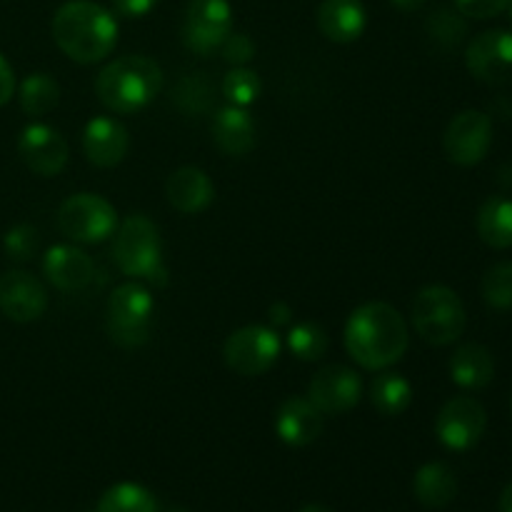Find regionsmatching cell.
I'll return each mask as SVG.
<instances>
[{
    "mask_svg": "<svg viewBox=\"0 0 512 512\" xmlns=\"http://www.w3.org/2000/svg\"><path fill=\"white\" fill-rule=\"evenodd\" d=\"M408 343V325L388 303L360 305L345 325V350L365 370H388L403 358Z\"/></svg>",
    "mask_w": 512,
    "mask_h": 512,
    "instance_id": "6da1fadb",
    "label": "cell"
},
{
    "mask_svg": "<svg viewBox=\"0 0 512 512\" xmlns=\"http://www.w3.org/2000/svg\"><path fill=\"white\" fill-rule=\"evenodd\" d=\"M53 40L70 60L100 63L118 45V20L93 0H68L53 15Z\"/></svg>",
    "mask_w": 512,
    "mask_h": 512,
    "instance_id": "7a4b0ae2",
    "label": "cell"
},
{
    "mask_svg": "<svg viewBox=\"0 0 512 512\" xmlns=\"http://www.w3.org/2000/svg\"><path fill=\"white\" fill-rule=\"evenodd\" d=\"M163 88V70L145 55H125L105 65L95 78L100 103L118 115H133L148 108Z\"/></svg>",
    "mask_w": 512,
    "mask_h": 512,
    "instance_id": "3957f363",
    "label": "cell"
},
{
    "mask_svg": "<svg viewBox=\"0 0 512 512\" xmlns=\"http://www.w3.org/2000/svg\"><path fill=\"white\" fill-rule=\"evenodd\" d=\"M113 260L120 273L133 280L165 285L168 270L163 263V245L155 223L145 215H128L115 228Z\"/></svg>",
    "mask_w": 512,
    "mask_h": 512,
    "instance_id": "277c9868",
    "label": "cell"
},
{
    "mask_svg": "<svg viewBox=\"0 0 512 512\" xmlns=\"http://www.w3.org/2000/svg\"><path fill=\"white\" fill-rule=\"evenodd\" d=\"M465 305L455 290L428 285L413 300V325L430 345H450L465 333Z\"/></svg>",
    "mask_w": 512,
    "mask_h": 512,
    "instance_id": "5b68a950",
    "label": "cell"
},
{
    "mask_svg": "<svg viewBox=\"0 0 512 512\" xmlns=\"http://www.w3.org/2000/svg\"><path fill=\"white\" fill-rule=\"evenodd\" d=\"M155 300L138 280L123 283L108 300V335L120 348H140L150 338Z\"/></svg>",
    "mask_w": 512,
    "mask_h": 512,
    "instance_id": "8992f818",
    "label": "cell"
},
{
    "mask_svg": "<svg viewBox=\"0 0 512 512\" xmlns=\"http://www.w3.org/2000/svg\"><path fill=\"white\" fill-rule=\"evenodd\" d=\"M58 228L75 243H103L118 228V213L105 198L95 193L70 195L58 210Z\"/></svg>",
    "mask_w": 512,
    "mask_h": 512,
    "instance_id": "52a82bcc",
    "label": "cell"
},
{
    "mask_svg": "<svg viewBox=\"0 0 512 512\" xmlns=\"http://www.w3.org/2000/svg\"><path fill=\"white\" fill-rule=\"evenodd\" d=\"M223 358L233 373L245 378L268 373L280 358L278 333L265 325H245L225 340Z\"/></svg>",
    "mask_w": 512,
    "mask_h": 512,
    "instance_id": "ba28073f",
    "label": "cell"
},
{
    "mask_svg": "<svg viewBox=\"0 0 512 512\" xmlns=\"http://www.w3.org/2000/svg\"><path fill=\"white\" fill-rule=\"evenodd\" d=\"M233 33V8L228 0H188L183 15V43L198 55L220 50Z\"/></svg>",
    "mask_w": 512,
    "mask_h": 512,
    "instance_id": "9c48e42d",
    "label": "cell"
},
{
    "mask_svg": "<svg viewBox=\"0 0 512 512\" xmlns=\"http://www.w3.org/2000/svg\"><path fill=\"white\" fill-rule=\"evenodd\" d=\"M493 145V120L480 110H463L450 120L443 135V148L450 163L473 168L483 163Z\"/></svg>",
    "mask_w": 512,
    "mask_h": 512,
    "instance_id": "30bf717a",
    "label": "cell"
},
{
    "mask_svg": "<svg viewBox=\"0 0 512 512\" xmlns=\"http://www.w3.org/2000/svg\"><path fill=\"white\" fill-rule=\"evenodd\" d=\"M488 425V413L483 405L470 395H458L448 400L435 420V435L448 450L463 453V450L475 448L485 435Z\"/></svg>",
    "mask_w": 512,
    "mask_h": 512,
    "instance_id": "8fae6325",
    "label": "cell"
},
{
    "mask_svg": "<svg viewBox=\"0 0 512 512\" xmlns=\"http://www.w3.org/2000/svg\"><path fill=\"white\" fill-rule=\"evenodd\" d=\"M470 75L480 83L505 85L512 80V33L510 30H485L470 40L465 50Z\"/></svg>",
    "mask_w": 512,
    "mask_h": 512,
    "instance_id": "7c38bea8",
    "label": "cell"
},
{
    "mask_svg": "<svg viewBox=\"0 0 512 512\" xmlns=\"http://www.w3.org/2000/svg\"><path fill=\"white\" fill-rule=\"evenodd\" d=\"M363 398V380L345 365H325L310 380L308 400L323 415H340L353 410Z\"/></svg>",
    "mask_w": 512,
    "mask_h": 512,
    "instance_id": "4fadbf2b",
    "label": "cell"
},
{
    "mask_svg": "<svg viewBox=\"0 0 512 512\" xmlns=\"http://www.w3.org/2000/svg\"><path fill=\"white\" fill-rule=\"evenodd\" d=\"M18 153L28 170L43 178H53L68 165V143L63 135L45 123H33L23 130L18 140Z\"/></svg>",
    "mask_w": 512,
    "mask_h": 512,
    "instance_id": "5bb4252c",
    "label": "cell"
},
{
    "mask_svg": "<svg viewBox=\"0 0 512 512\" xmlns=\"http://www.w3.org/2000/svg\"><path fill=\"white\" fill-rule=\"evenodd\" d=\"M48 308V293L35 275L8 270L0 275V313L13 323H33Z\"/></svg>",
    "mask_w": 512,
    "mask_h": 512,
    "instance_id": "9a60e30c",
    "label": "cell"
},
{
    "mask_svg": "<svg viewBox=\"0 0 512 512\" xmlns=\"http://www.w3.org/2000/svg\"><path fill=\"white\" fill-rule=\"evenodd\" d=\"M130 148V135L120 120L100 115L83 130V153L95 168H115L123 163Z\"/></svg>",
    "mask_w": 512,
    "mask_h": 512,
    "instance_id": "2e32d148",
    "label": "cell"
},
{
    "mask_svg": "<svg viewBox=\"0 0 512 512\" xmlns=\"http://www.w3.org/2000/svg\"><path fill=\"white\" fill-rule=\"evenodd\" d=\"M43 273L50 285L63 293H75L93 283L95 265L85 250L75 248V245H55L45 253Z\"/></svg>",
    "mask_w": 512,
    "mask_h": 512,
    "instance_id": "e0dca14e",
    "label": "cell"
},
{
    "mask_svg": "<svg viewBox=\"0 0 512 512\" xmlns=\"http://www.w3.org/2000/svg\"><path fill=\"white\" fill-rule=\"evenodd\" d=\"M325 415L308 398H288L275 413V433L290 448H305L323 433Z\"/></svg>",
    "mask_w": 512,
    "mask_h": 512,
    "instance_id": "ac0fdd59",
    "label": "cell"
},
{
    "mask_svg": "<svg viewBox=\"0 0 512 512\" xmlns=\"http://www.w3.org/2000/svg\"><path fill=\"white\" fill-rule=\"evenodd\" d=\"M165 195H168V203L178 213L195 215L213 205L215 185L205 170L195 168V165H185V168H178L170 175L168 183H165Z\"/></svg>",
    "mask_w": 512,
    "mask_h": 512,
    "instance_id": "d6986e66",
    "label": "cell"
},
{
    "mask_svg": "<svg viewBox=\"0 0 512 512\" xmlns=\"http://www.w3.org/2000/svg\"><path fill=\"white\" fill-rule=\"evenodd\" d=\"M318 28L330 43L348 45L363 35L368 25V13L360 0H323L318 5Z\"/></svg>",
    "mask_w": 512,
    "mask_h": 512,
    "instance_id": "ffe728a7",
    "label": "cell"
},
{
    "mask_svg": "<svg viewBox=\"0 0 512 512\" xmlns=\"http://www.w3.org/2000/svg\"><path fill=\"white\" fill-rule=\"evenodd\" d=\"M213 143L230 158H243L255 148V120L253 115L238 105H225L215 113Z\"/></svg>",
    "mask_w": 512,
    "mask_h": 512,
    "instance_id": "44dd1931",
    "label": "cell"
},
{
    "mask_svg": "<svg viewBox=\"0 0 512 512\" xmlns=\"http://www.w3.org/2000/svg\"><path fill=\"white\" fill-rule=\"evenodd\" d=\"M493 375V355H490L488 348H483L478 343L463 345L450 358V378H453L455 385H460L465 390L485 388V385H490Z\"/></svg>",
    "mask_w": 512,
    "mask_h": 512,
    "instance_id": "7402d4cb",
    "label": "cell"
},
{
    "mask_svg": "<svg viewBox=\"0 0 512 512\" xmlns=\"http://www.w3.org/2000/svg\"><path fill=\"white\" fill-rule=\"evenodd\" d=\"M413 493L425 508H445L458 495V478L445 463H428L415 473Z\"/></svg>",
    "mask_w": 512,
    "mask_h": 512,
    "instance_id": "603a6c76",
    "label": "cell"
},
{
    "mask_svg": "<svg viewBox=\"0 0 512 512\" xmlns=\"http://www.w3.org/2000/svg\"><path fill=\"white\" fill-rule=\"evenodd\" d=\"M478 235L495 250L512 248V200L493 195L478 210Z\"/></svg>",
    "mask_w": 512,
    "mask_h": 512,
    "instance_id": "cb8c5ba5",
    "label": "cell"
},
{
    "mask_svg": "<svg viewBox=\"0 0 512 512\" xmlns=\"http://www.w3.org/2000/svg\"><path fill=\"white\" fill-rule=\"evenodd\" d=\"M370 403L385 418L403 415L410 408V403H413V385L400 373L383 370L373 380V385H370Z\"/></svg>",
    "mask_w": 512,
    "mask_h": 512,
    "instance_id": "d4e9b609",
    "label": "cell"
},
{
    "mask_svg": "<svg viewBox=\"0 0 512 512\" xmlns=\"http://www.w3.org/2000/svg\"><path fill=\"white\" fill-rule=\"evenodd\" d=\"M20 108L30 118H40L55 110L60 100V85L53 75L48 73H33L20 83Z\"/></svg>",
    "mask_w": 512,
    "mask_h": 512,
    "instance_id": "484cf974",
    "label": "cell"
},
{
    "mask_svg": "<svg viewBox=\"0 0 512 512\" xmlns=\"http://www.w3.org/2000/svg\"><path fill=\"white\" fill-rule=\"evenodd\" d=\"M98 512H158V500L138 483H118L103 493Z\"/></svg>",
    "mask_w": 512,
    "mask_h": 512,
    "instance_id": "4316f807",
    "label": "cell"
},
{
    "mask_svg": "<svg viewBox=\"0 0 512 512\" xmlns=\"http://www.w3.org/2000/svg\"><path fill=\"white\" fill-rule=\"evenodd\" d=\"M288 348L295 358L305 360V363L320 360L330 348L328 330L313 320H300L288 330Z\"/></svg>",
    "mask_w": 512,
    "mask_h": 512,
    "instance_id": "83f0119b",
    "label": "cell"
},
{
    "mask_svg": "<svg viewBox=\"0 0 512 512\" xmlns=\"http://www.w3.org/2000/svg\"><path fill=\"white\" fill-rule=\"evenodd\" d=\"M483 300L495 310H510L512 308V263L493 265L488 273L483 275V285H480Z\"/></svg>",
    "mask_w": 512,
    "mask_h": 512,
    "instance_id": "f1b7e54d",
    "label": "cell"
},
{
    "mask_svg": "<svg viewBox=\"0 0 512 512\" xmlns=\"http://www.w3.org/2000/svg\"><path fill=\"white\" fill-rule=\"evenodd\" d=\"M428 33L433 35L435 43L450 48V45H458L463 40V35L468 33V23H465V15L458 8L443 5V8H438L430 15Z\"/></svg>",
    "mask_w": 512,
    "mask_h": 512,
    "instance_id": "f546056e",
    "label": "cell"
},
{
    "mask_svg": "<svg viewBox=\"0 0 512 512\" xmlns=\"http://www.w3.org/2000/svg\"><path fill=\"white\" fill-rule=\"evenodd\" d=\"M223 95L228 105L248 108L260 98V78L250 68H233L223 78Z\"/></svg>",
    "mask_w": 512,
    "mask_h": 512,
    "instance_id": "4dcf8cb0",
    "label": "cell"
},
{
    "mask_svg": "<svg viewBox=\"0 0 512 512\" xmlns=\"http://www.w3.org/2000/svg\"><path fill=\"white\" fill-rule=\"evenodd\" d=\"M175 100H178L185 113H205L210 105V85L203 78V73L188 75V78L180 80L178 90H175Z\"/></svg>",
    "mask_w": 512,
    "mask_h": 512,
    "instance_id": "1f68e13d",
    "label": "cell"
},
{
    "mask_svg": "<svg viewBox=\"0 0 512 512\" xmlns=\"http://www.w3.org/2000/svg\"><path fill=\"white\" fill-rule=\"evenodd\" d=\"M3 248L8 258L13 260H30L38 250V230L28 223H20L10 228L3 238Z\"/></svg>",
    "mask_w": 512,
    "mask_h": 512,
    "instance_id": "d6a6232c",
    "label": "cell"
},
{
    "mask_svg": "<svg viewBox=\"0 0 512 512\" xmlns=\"http://www.w3.org/2000/svg\"><path fill=\"white\" fill-rule=\"evenodd\" d=\"M220 50H223V58L235 68H245L255 58V43L245 33H230L220 45Z\"/></svg>",
    "mask_w": 512,
    "mask_h": 512,
    "instance_id": "836d02e7",
    "label": "cell"
},
{
    "mask_svg": "<svg viewBox=\"0 0 512 512\" xmlns=\"http://www.w3.org/2000/svg\"><path fill=\"white\" fill-rule=\"evenodd\" d=\"M510 5V0H455V8L465 15V18L488 20L503 13Z\"/></svg>",
    "mask_w": 512,
    "mask_h": 512,
    "instance_id": "e575fe53",
    "label": "cell"
},
{
    "mask_svg": "<svg viewBox=\"0 0 512 512\" xmlns=\"http://www.w3.org/2000/svg\"><path fill=\"white\" fill-rule=\"evenodd\" d=\"M158 5V0H113V8L125 18H143Z\"/></svg>",
    "mask_w": 512,
    "mask_h": 512,
    "instance_id": "d590c367",
    "label": "cell"
},
{
    "mask_svg": "<svg viewBox=\"0 0 512 512\" xmlns=\"http://www.w3.org/2000/svg\"><path fill=\"white\" fill-rule=\"evenodd\" d=\"M13 93H15L13 68H10L8 60H5L3 55H0V108H3L5 103H10Z\"/></svg>",
    "mask_w": 512,
    "mask_h": 512,
    "instance_id": "8d00e7d4",
    "label": "cell"
},
{
    "mask_svg": "<svg viewBox=\"0 0 512 512\" xmlns=\"http://www.w3.org/2000/svg\"><path fill=\"white\" fill-rule=\"evenodd\" d=\"M270 320H273L275 325L290 323V308H288V305H285V303L270 305Z\"/></svg>",
    "mask_w": 512,
    "mask_h": 512,
    "instance_id": "74e56055",
    "label": "cell"
},
{
    "mask_svg": "<svg viewBox=\"0 0 512 512\" xmlns=\"http://www.w3.org/2000/svg\"><path fill=\"white\" fill-rule=\"evenodd\" d=\"M390 5L403 13H413V10H420L425 5V0H390Z\"/></svg>",
    "mask_w": 512,
    "mask_h": 512,
    "instance_id": "f35d334b",
    "label": "cell"
},
{
    "mask_svg": "<svg viewBox=\"0 0 512 512\" xmlns=\"http://www.w3.org/2000/svg\"><path fill=\"white\" fill-rule=\"evenodd\" d=\"M500 512H512V483L500 495Z\"/></svg>",
    "mask_w": 512,
    "mask_h": 512,
    "instance_id": "ab89813d",
    "label": "cell"
},
{
    "mask_svg": "<svg viewBox=\"0 0 512 512\" xmlns=\"http://www.w3.org/2000/svg\"><path fill=\"white\" fill-rule=\"evenodd\" d=\"M300 512H333V510H328L325 505H305Z\"/></svg>",
    "mask_w": 512,
    "mask_h": 512,
    "instance_id": "60d3db41",
    "label": "cell"
},
{
    "mask_svg": "<svg viewBox=\"0 0 512 512\" xmlns=\"http://www.w3.org/2000/svg\"><path fill=\"white\" fill-rule=\"evenodd\" d=\"M170 512H190V510H185V508H173Z\"/></svg>",
    "mask_w": 512,
    "mask_h": 512,
    "instance_id": "b9f144b4",
    "label": "cell"
},
{
    "mask_svg": "<svg viewBox=\"0 0 512 512\" xmlns=\"http://www.w3.org/2000/svg\"><path fill=\"white\" fill-rule=\"evenodd\" d=\"M508 8H510V18H512V0H510V5H508Z\"/></svg>",
    "mask_w": 512,
    "mask_h": 512,
    "instance_id": "7bdbcfd3",
    "label": "cell"
}]
</instances>
